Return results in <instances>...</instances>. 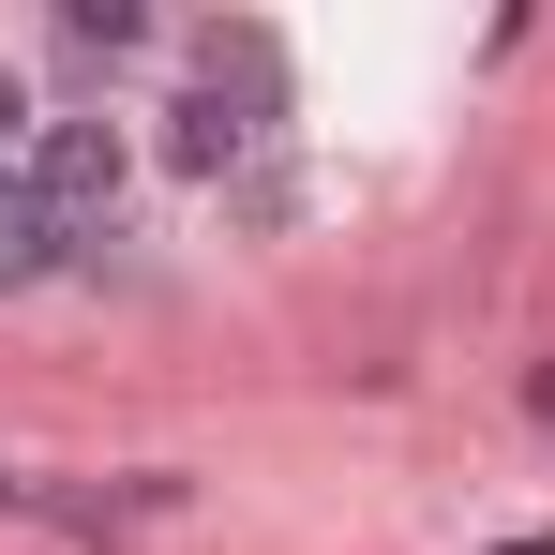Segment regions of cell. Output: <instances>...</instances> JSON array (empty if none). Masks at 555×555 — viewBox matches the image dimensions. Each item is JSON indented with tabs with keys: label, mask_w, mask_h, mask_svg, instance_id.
<instances>
[{
	"label": "cell",
	"mask_w": 555,
	"mask_h": 555,
	"mask_svg": "<svg viewBox=\"0 0 555 555\" xmlns=\"http://www.w3.org/2000/svg\"><path fill=\"white\" fill-rule=\"evenodd\" d=\"M30 166H46V210H61V225H91V210H120V135H105V120H46V135H30Z\"/></svg>",
	"instance_id": "6da1fadb"
},
{
	"label": "cell",
	"mask_w": 555,
	"mask_h": 555,
	"mask_svg": "<svg viewBox=\"0 0 555 555\" xmlns=\"http://www.w3.org/2000/svg\"><path fill=\"white\" fill-rule=\"evenodd\" d=\"M61 256H76V225H61L46 195L15 181V166H0V285H46V271H61Z\"/></svg>",
	"instance_id": "7a4b0ae2"
},
{
	"label": "cell",
	"mask_w": 555,
	"mask_h": 555,
	"mask_svg": "<svg viewBox=\"0 0 555 555\" xmlns=\"http://www.w3.org/2000/svg\"><path fill=\"white\" fill-rule=\"evenodd\" d=\"M166 151H181L195 181H225V166L256 151V120H241V105H225V91H181V105H166Z\"/></svg>",
	"instance_id": "3957f363"
},
{
	"label": "cell",
	"mask_w": 555,
	"mask_h": 555,
	"mask_svg": "<svg viewBox=\"0 0 555 555\" xmlns=\"http://www.w3.org/2000/svg\"><path fill=\"white\" fill-rule=\"evenodd\" d=\"M61 46H76V61H135V46H151V15H120V0H91V15H61Z\"/></svg>",
	"instance_id": "277c9868"
},
{
	"label": "cell",
	"mask_w": 555,
	"mask_h": 555,
	"mask_svg": "<svg viewBox=\"0 0 555 555\" xmlns=\"http://www.w3.org/2000/svg\"><path fill=\"white\" fill-rule=\"evenodd\" d=\"M30 135H46V120H30V76H0V166H15Z\"/></svg>",
	"instance_id": "5b68a950"
}]
</instances>
